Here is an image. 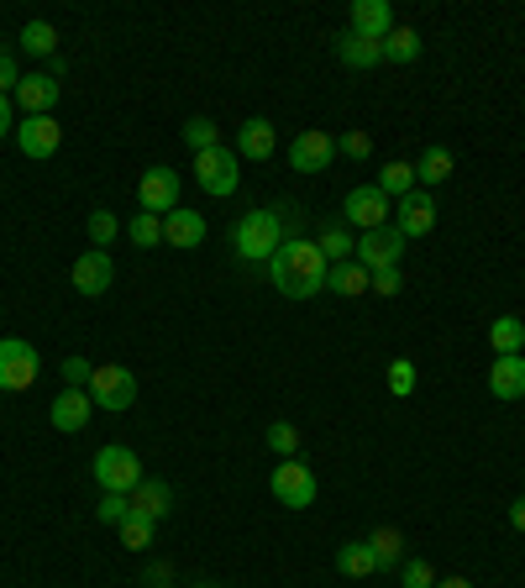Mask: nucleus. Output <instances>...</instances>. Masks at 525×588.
<instances>
[{"instance_id":"23","label":"nucleus","mask_w":525,"mask_h":588,"mask_svg":"<svg viewBox=\"0 0 525 588\" xmlns=\"http://www.w3.org/2000/svg\"><path fill=\"white\" fill-rule=\"evenodd\" d=\"M368 284H374V273L357 264V258L326 268V290H331V294H368Z\"/></svg>"},{"instance_id":"41","label":"nucleus","mask_w":525,"mask_h":588,"mask_svg":"<svg viewBox=\"0 0 525 588\" xmlns=\"http://www.w3.org/2000/svg\"><path fill=\"white\" fill-rule=\"evenodd\" d=\"M89 379H95V363H85V357H63V383H69V389H89Z\"/></svg>"},{"instance_id":"48","label":"nucleus","mask_w":525,"mask_h":588,"mask_svg":"<svg viewBox=\"0 0 525 588\" xmlns=\"http://www.w3.org/2000/svg\"><path fill=\"white\" fill-rule=\"evenodd\" d=\"M0 59H5V53H0Z\"/></svg>"},{"instance_id":"37","label":"nucleus","mask_w":525,"mask_h":588,"mask_svg":"<svg viewBox=\"0 0 525 588\" xmlns=\"http://www.w3.org/2000/svg\"><path fill=\"white\" fill-rule=\"evenodd\" d=\"M95 515H100L106 526H121V520L132 515V494H100V504H95Z\"/></svg>"},{"instance_id":"44","label":"nucleus","mask_w":525,"mask_h":588,"mask_svg":"<svg viewBox=\"0 0 525 588\" xmlns=\"http://www.w3.org/2000/svg\"><path fill=\"white\" fill-rule=\"evenodd\" d=\"M510 526H515V530H521V536H525V500H515V504H510Z\"/></svg>"},{"instance_id":"18","label":"nucleus","mask_w":525,"mask_h":588,"mask_svg":"<svg viewBox=\"0 0 525 588\" xmlns=\"http://www.w3.org/2000/svg\"><path fill=\"white\" fill-rule=\"evenodd\" d=\"M89 415H95V400H89L85 389H63L59 400H53V426H59L63 437H74V431H85Z\"/></svg>"},{"instance_id":"47","label":"nucleus","mask_w":525,"mask_h":588,"mask_svg":"<svg viewBox=\"0 0 525 588\" xmlns=\"http://www.w3.org/2000/svg\"><path fill=\"white\" fill-rule=\"evenodd\" d=\"M195 588H221V584H195Z\"/></svg>"},{"instance_id":"13","label":"nucleus","mask_w":525,"mask_h":588,"mask_svg":"<svg viewBox=\"0 0 525 588\" xmlns=\"http://www.w3.org/2000/svg\"><path fill=\"white\" fill-rule=\"evenodd\" d=\"M137 206L152 210V216L179 210V174L174 169H147V174L137 179Z\"/></svg>"},{"instance_id":"12","label":"nucleus","mask_w":525,"mask_h":588,"mask_svg":"<svg viewBox=\"0 0 525 588\" xmlns=\"http://www.w3.org/2000/svg\"><path fill=\"white\" fill-rule=\"evenodd\" d=\"M394 226H400V236H431V226H437V200H431V189H410L405 200H394Z\"/></svg>"},{"instance_id":"43","label":"nucleus","mask_w":525,"mask_h":588,"mask_svg":"<svg viewBox=\"0 0 525 588\" xmlns=\"http://www.w3.org/2000/svg\"><path fill=\"white\" fill-rule=\"evenodd\" d=\"M22 85V74H16V63L11 59H0V95H11V89Z\"/></svg>"},{"instance_id":"10","label":"nucleus","mask_w":525,"mask_h":588,"mask_svg":"<svg viewBox=\"0 0 525 588\" xmlns=\"http://www.w3.org/2000/svg\"><path fill=\"white\" fill-rule=\"evenodd\" d=\"M331 158H337V137H326V132H300L290 143V169L294 174H326L331 169Z\"/></svg>"},{"instance_id":"27","label":"nucleus","mask_w":525,"mask_h":588,"mask_svg":"<svg viewBox=\"0 0 525 588\" xmlns=\"http://www.w3.org/2000/svg\"><path fill=\"white\" fill-rule=\"evenodd\" d=\"M489 342H495L499 357H521V347H525V321H521V316H495V326H489Z\"/></svg>"},{"instance_id":"38","label":"nucleus","mask_w":525,"mask_h":588,"mask_svg":"<svg viewBox=\"0 0 525 588\" xmlns=\"http://www.w3.org/2000/svg\"><path fill=\"white\" fill-rule=\"evenodd\" d=\"M337 152H347L352 163H363V158H374V137L368 132H342L337 137Z\"/></svg>"},{"instance_id":"46","label":"nucleus","mask_w":525,"mask_h":588,"mask_svg":"<svg viewBox=\"0 0 525 588\" xmlns=\"http://www.w3.org/2000/svg\"><path fill=\"white\" fill-rule=\"evenodd\" d=\"M437 588H473L467 578H437Z\"/></svg>"},{"instance_id":"15","label":"nucleus","mask_w":525,"mask_h":588,"mask_svg":"<svg viewBox=\"0 0 525 588\" xmlns=\"http://www.w3.org/2000/svg\"><path fill=\"white\" fill-rule=\"evenodd\" d=\"M347 32H357V37H374V42H383V37L394 32V11H389V0H352V11H347Z\"/></svg>"},{"instance_id":"20","label":"nucleus","mask_w":525,"mask_h":588,"mask_svg":"<svg viewBox=\"0 0 525 588\" xmlns=\"http://www.w3.org/2000/svg\"><path fill=\"white\" fill-rule=\"evenodd\" d=\"M273 147H279V132H273V121H262V117H253V121H242L236 126V158H273Z\"/></svg>"},{"instance_id":"35","label":"nucleus","mask_w":525,"mask_h":588,"mask_svg":"<svg viewBox=\"0 0 525 588\" xmlns=\"http://www.w3.org/2000/svg\"><path fill=\"white\" fill-rule=\"evenodd\" d=\"M262 441H268V452H279V457H300V431H294L290 420H273V426L262 431Z\"/></svg>"},{"instance_id":"31","label":"nucleus","mask_w":525,"mask_h":588,"mask_svg":"<svg viewBox=\"0 0 525 588\" xmlns=\"http://www.w3.org/2000/svg\"><path fill=\"white\" fill-rule=\"evenodd\" d=\"M368 547H374L379 567H389V562H405V536H400L394 526H379L374 536H368Z\"/></svg>"},{"instance_id":"6","label":"nucleus","mask_w":525,"mask_h":588,"mask_svg":"<svg viewBox=\"0 0 525 588\" xmlns=\"http://www.w3.org/2000/svg\"><path fill=\"white\" fill-rule=\"evenodd\" d=\"M389 210H394V200L383 195L379 184H357V189H347V200H342V226L379 232V226H389Z\"/></svg>"},{"instance_id":"33","label":"nucleus","mask_w":525,"mask_h":588,"mask_svg":"<svg viewBox=\"0 0 525 588\" xmlns=\"http://www.w3.org/2000/svg\"><path fill=\"white\" fill-rule=\"evenodd\" d=\"M126 236H132L137 247H158V242H163V216H152V210H137V216L126 221Z\"/></svg>"},{"instance_id":"39","label":"nucleus","mask_w":525,"mask_h":588,"mask_svg":"<svg viewBox=\"0 0 525 588\" xmlns=\"http://www.w3.org/2000/svg\"><path fill=\"white\" fill-rule=\"evenodd\" d=\"M410 389H415V363H410V357H394V363H389V394L405 400Z\"/></svg>"},{"instance_id":"28","label":"nucleus","mask_w":525,"mask_h":588,"mask_svg":"<svg viewBox=\"0 0 525 588\" xmlns=\"http://www.w3.org/2000/svg\"><path fill=\"white\" fill-rule=\"evenodd\" d=\"M383 59H389V63H415V59H420V32L394 27L389 37H383Z\"/></svg>"},{"instance_id":"9","label":"nucleus","mask_w":525,"mask_h":588,"mask_svg":"<svg viewBox=\"0 0 525 588\" xmlns=\"http://www.w3.org/2000/svg\"><path fill=\"white\" fill-rule=\"evenodd\" d=\"M400 253H405V236H400V226H379V232L357 236V253H352V258L368 268V273H379V268L400 264Z\"/></svg>"},{"instance_id":"40","label":"nucleus","mask_w":525,"mask_h":588,"mask_svg":"<svg viewBox=\"0 0 525 588\" xmlns=\"http://www.w3.org/2000/svg\"><path fill=\"white\" fill-rule=\"evenodd\" d=\"M400 584H405V588H437V578H431V562L405 558V567H400Z\"/></svg>"},{"instance_id":"1","label":"nucleus","mask_w":525,"mask_h":588,"mask_svg":"<svg viewBox=\"0 0 525 588\" xmlns=\"http://www.w3.org/2000/svg\"><path fill=\"white\" fill-rule=\"evenodd\" d=\"M326 258L316 242H305V236H290L273 258H268V279H273V290L290 294V299H310V294L326 290Z\"/></svg>"},{"instance_id":"36","label":"nucleus","mask_w":525,"mask_h":588,"mask_svg":"<svg viewBox=\"0 0 525 588\" xmlns=\"http://www.w3.org/2000/svg\"><path fill=\"white\" fill-rule=\"evenodd\" d=\"M121 547L147 552V547H152V520H147V515H126V520H121Z\"/></svg>"},{"instance_id":"29","label":"nucleus","mask_w":525,"mask_h":588,"mask_svg":"<svg viewBox=\"0 0 525 588\" xmlns=\"http://www.w3.org/2000/svg\"><path fill=\"white\" fill-rule=\"evenodd\" d=\"M379 189L389 200H405L410 189H420L415 184V163H389V169H379Z\"/></svg>"},{"instance_id":"42","label":"nucleus","mask_w":525,"mask_h":588,"mask_svg":"<svg viewBox=\"0 0 525 588\" xmlns=\"http://www.w3.org/2000/svg\"><path fill=\"white\" fill-rule=\"evenodd\" d=\"M368 290H374V294H400V268H379Z\"/></svg>"},{"instance_id":"45","label":"nucleus","mask_w":525,"mask_h":588,"mask_svg":"<svg viewBox=\"0 0 525 588\" xmlns=\"http://www.w3.org/2000/svg\"><path fill=\"white\" fill-rule=\"evenodd\" d=\"M11 132V95H0V137Z\"/></svg>"},{"instance_id":"26","label":"nucleus","mask_w":525,"mask_h":588,"mask_svg":"<svg viewBox=\"0 0 525 588\" xmlns=\"http://www.w3.org/2000/svg\"><path fill=\"white\" fill-rule=\"evenodd\" d=\"M316 247H321L326 264H347L352 253H357V242H352V226H342V221H326L321 236H316Z\"/></svg>"},{"instance_id":"34","label":"nucleus","mask_w":525,"mask_h":588,"mask_svg":"<svg viewBox=\"0 0 525 588\" xmlns=\"http://www.w3.org/2000/svg\"><path fill=\"white\" fill-rule=\"evenodd\" d=\"M184 143L195 147V152H210V147H221V126H216L210 117L184 121Z\"/></svg>"},{"instance_id":"5","label":"nucleus","mask_w":525,"mask_h":588,"mask_svg":"<svg viewBox=\"0 0 525 588\" xmlns=\"http://www.w3.org/2000/svg\"><path fill=\"white\" fill-rule=\"evenodd\" d=\"M195 179H200L205 195H216V200L236 195V184H242V158H236V147H210V152H195Z\"/></svg>"},{"instance_id":"24","label":"nucleus","mask_w":525,"mask_h":588,"mask_svg":"<svg viewBox=\"0 0 525 588\" xmlns=\"http://www.w3.org/2000/svg\"><path fill=\"white\" fill-rule=\"evenodd\" d=\"M337 573H342V578H374V573H379L374 547H368V541H347V547H337Z\"/></svg>"},{"instance_id":"21","label":"nucleus","mask_w":525,"mask_h":588,"mask_svg":"<svg viewBox=\"0 0 525 588\" xmlns=\"http://www.w3.org/2000/svg\"><path fill=\"white\" fill-rule=\"evenodd\" d=\"M169 510H174V489H169L163 478H143V483L132 489V515H147V520L158 526Z\"/></svg>"},{"instance_id":"19","label":"nucleus","mask_w":525,"mask_h":588,"mask_svg":"<svg viewBox=\"0 0 525 588\" xmlns=\"http://www.w3.org/2000/svg\"><path fill=\"white\" fill-rule=\"evenodd\" d=\"M489 394L504 400V405L525 400V357H495V368H489Z\"/></svg>"},{"instance_id":"4","label":"nucleus","mask_w":525,"mask_h":588,"mask_svg":"<svg viewBox=\"0 0 525 588\" xmlns=\"http://www.w3.org/2000/svg\"><path fill=\"white\" fill-rule=\"evenodd\" d=\"M95 483H100V494H132L143 483L137 452L132 446H100L95 452Z\"/></svg>"},{"instance_id":"11","label":"nucleus","mask_w":525,"mask_h":588,"mask_svg":"<svg viewBox=\"0 0 525 588\" xmlns=\"http://www.w3.org/2000/svg\"><path fill=\"white\" fill-rule=\"evenodd\" d=\"M74 294H85V299H100V294L117 284V264H111V253H100V247H89L80 253V264H74Z\"/></svg>"},{"instance_id":"25","label":"nucleus","mask_w":525,"mask_h":588,"mask_svg":"<svg viewBox=\"0 0 525 588\" xmlns=\"http://www.w3.org/2000/svg\"><path fill=\"white\" fill-rule=\"evenodd\" d=\"M452 179V152L441 143H431L420 158H415V184H426V189H437V184H447Z\"/></svg>"},{"instance_id":"17","label":"nucleus","mask_w":525,"mask_h":588,"mask_svg":"<svg viewBox=\"0 0 525 588\" xmlns=\"http://www.w3.org/2000/svg\"><path fill=\"white\" fill-rule=\"evenodd\" d=\"M205 232H210V226H205L200 210H184V206H179V210H169V216H163V242H169V247H179V253L200 247Z\"/></svg>"},{"instance_id":"22","label":"nucleus","mask_w":525,"mask_h":588,"mask_svg":"<svg viewBox=\"0 0 525 588\" xmlns=\"http://www.w3.org/2000/svg\"><path fill=\"white\" fill-rule=\"evenodd\" d=\"M337 59L347 63V69H379V63H383V42H374V37H357V32H342V37H337Z\"/></svg>"},{"instance_id":"8","label":"nucleus","mask_w":525,"mask_h":588,"mask_svg":"<svg viewBox=\"0 0 525 588\" xmlns=\"http://www.w3.org/2000/svg\"><path fill=\"white\" fill-rule=\"evenodd\" d=\"M37 383V347L22 336H5L0 342V389L5 394H27Z\"/></svg>"},{"instance_id":"32","label":"nucleus","mask_w":525,"mask_h":588,"mask_svg":"<svg viewBox=\"0 0 525 588\" xmlns=\"http://www.w3.org/2000/svg\"><path fill=\"white\" fill-rule=\"evenodd\" d=\"M85 232H89V247H111L121 236V221H117V210H89V221H85Z\"/></svg>"},{"instance_id":"3","label":"nucleus","mask_w":525,"mask_h":588,"mask_svg":"<svg viewBox=\"0 0 525 588\" xmlns=\"http://www.w3.org/2000/svg\"><path fill=\"white\" fill-rule=\"evenodd\" d=\"M85 394L95 400V411L121 415V411H132V405H137V373H132V368H121V363H100Z\"/></svg>"},{"instance_id":"16","label":"nucleus","mask_w":525,"mask_h":588,"mask_svg":"<svg viewBox=\"0 0 525 588\" xmlns=\"http://www.w3.org/2000/svg\"><path fill=\"white\" fill-rule=\"evenodd\" d=\"M16 106H22L27 117H53V106H59V79H53V74H22Z\"/></svg>"},{"instance_id":"14","label":"nucleus","mask_w":525,"mask_h":588,"mask_svg":"<svg viewBox=\"0 0 525 588\" xmlns=\"http://www.w3.org/2000/svg\"><path fill=\"white\" fill-rule=\"evenodd\" d=\"M63 143V126L53 117H22L16 121V147L27 152V158H53Z\"/></svg>"},{"instance_id":"30","label":"nucleus","mask_w":525,"mask_h":588,"mask_svg":"<svg viewBox=\"0 0 525 588\" xmlns=\"http://www.w3.org/2000/svg\"><path fill=\"white\" fill-rule=\"evenodd\" d=\"M22 48H27L32 59H53V48H59L53 22H27V27H22Z\"/></svg>"},{"instance_id":"7","label":"nucleus","mask_w":525,"mask_h":588,"mask_svg":"<svg viewBox=\"0 0 525 588\" xmlns=\"http://www.w3.org/2000/svg\"><path fill=\"white\" fill-rule=\"evenodd\" d=\"M268 489H273V500L284 504V510H310L316 504V473L305 468L300 457H284L279 468H273V478H268Z\"/></svg>"},{"instance_id":"2","label":"nucleus","mask_w":525,"mask_h":588,"mask_svg":"<svg viewBox=\"0 0 525 588\" xmlns=\"http://www.w3.org/2000/svg\"><path fill=\"white\" fill-rule=\"evenodd\" d=\"M232 247H236V258H247V264H268V258L284 247L279 210H247L232 226Z\"/></svg>"}]
</instances>
